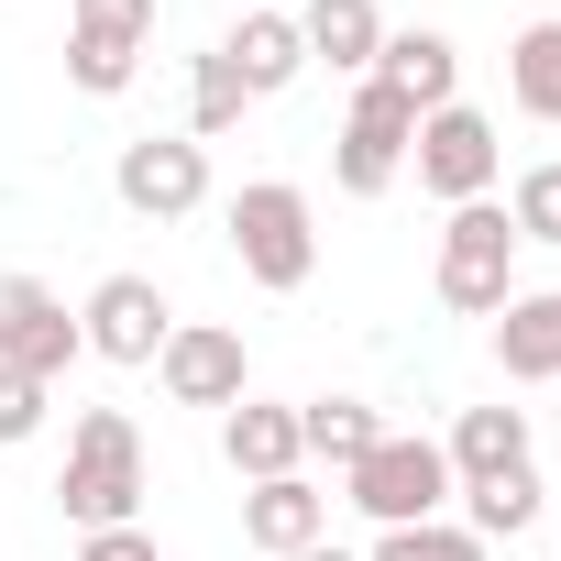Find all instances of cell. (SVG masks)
<instances>
[{"label": "cell", "instance_id": "obj_10", "mask_svg": "<svg viewBox=\"0 0 561 561\" xmlns=\"http://www.w3.org/2000/svg\"><path fill=\"white\" fill-rule=\"evenodd\" d=\"M165 331H176V309H165L154 275H100L89 309H78V342H89L100 364H154V353H165Z\"/></svg>", "mask_w": 561, "mask_h": 561}, {"label": "cell", "instance_id": "obj_11", "mask_svg": "<svg viewBox=\"0 0 561 561\" xmlns=\"http://www.w3.org/2000/svg\"><path fill=\"white\" fill-rule=\"evenodd\" d=\"M111 187H122V209H144V220H187V209L209 198V144H187V133H144V144H122Z\"/></svg>", "mask_w": 561, "mask_h": 561}, {"label": "cell", "instance_id": "obj_8", "mask_svg": "<svg viewBox=\"0 0 561 561\" xmlns=\"http://www.w3.org/2000/svg\"><path fill=\"white\" fill-rule=\"evenodd\" d=\"M89 342H78V309L45 287V275H0V364H12V375H67Z\"/></svg>", "mask_w": 561, "mask_h": 561}, {"label": "cell", "instance_id": "obj_27", "mask_svg": "<svg viewBox=\"0 0 561 561\" xmlns=\"http://www.w3.org/2000/svg\"><path fill=\"white\" fill-rule=\"evenodd\" d=\"M298 561H364V550H331V539H320V550H298Z\"/></svg>", "mask_w": 561, "mask_h": 561}, {"label": "cell", "instance_id": "obj_9", "mask_svg": "<svg viewBox=\"0 0 561 561\" xmlns=\"http://www.w3.org/2000/svg\"><path fill=\"white\" fill-rule=\"evenodd\" d=\"M154 375H165L176 408H242V397H253V353H242V331H220V320H176L165 353H154Z\"/></svg>", "mask_w": 561, "mask_h": 561}, {"label": "cell", "instance_id": "obj_22", "mask_svg": "<svg viewBox=\"0 0 561 561\" xmlns=\"http://www.w3.org/2000/svg\"><path fill=\"white\" fill-rule=\"evenodd\" d=\"M242 111H253V89H242V78H231V56L209 45V56L187 67V144H220Z\"/></svg>", "mask_w": 561, "mask_h": 561}, {"label": "cell", "instance_id": "obj_24", "mask_svg": "<svg viewBox=\"0 0 561 561\" xmlns=\"http://www.w3.org/2000/svg\"><path fill=\"white\" fill-rule=\"evenodd\" d=\"M506 220H517V242H561V154H550V165H517Z\"/></svg>", "mask_w": 561, "mask_h": 561}, {"label": "cell", "instance_id": "obj_3", "mask_svg": "<svg viewBox=\"0 0 561 561\" xmlns=\"http://www.w3.org/2000/svg\"><path fill=\"white\" fill-rule=\"evenodd\" d=\"M231 253H242V275H253L264 298H298L309 275H320V220H309V187L253 176V187L231 198Z\"/></svg>", "mask_w": 561, "mask_h": 561}, {"label": "cell", "instance_id": "obj_21", "mask_svg": "<svg viewBox=\"0 0 561 561\" xmlns=\"http://www.w3.org/2000/svg\"><path fill=\"white\" fill-rule=\"evenodd\" d=\"M506 100H517L528 122H561V23H528V34L506 45Z\"/></svg>", "mask_w": 561, "mask_h": 561}, {"label": "cell", "instance_id": "obj_17", "mask_svg": "<svg viewBox=\"0 0 561 561\" xmlns=\"http://www.w3.org/2000/svg\"><path fill=\"white\" fill-rule=\"evenodd\" d=\"M298 45H309V67H331V78H375L386 12H375V0H309V12H298Z\"/></svg>", "mask_w": 561, "mask_h": 561}, {"label": "cell", "instance_id": "obj_18", "mask_svg": "<svg viewBox=\"0 0 561 561\" xmlns=\"http://www.w3.org/2000/svg\"><path fill=\"white\" fill-rule=\"evenodd\" d=\"M440 462H451V495L484 484V473H517L528 462V408H462L451 440H440Z\"/></svg>", "mask_w": 561, "mask_h": 561}, {"label": "cell", "instance_id": "obj_7", "mask_svg": "<svg viewBox=\"0 0 561 561\" xmlns=\"http://www.w3.org/2000/svg\"><path fill=\"white\" fill-rule=\"evenodd\" d=\"M144 45H154V0H67V78L89 100H122L144 78Z\"/></svg>", "mask_w": 561, "mask_h": 561}, {"label": "cell", "instance_id": "obj_1", "mask_svg": "<svg viewBox=\"0 0 561 561\" xmlns=\"http://www.w3.org/2000/svg\"><path fill=\"white\" fill-rule=\"evenodd\" d=\"M56 506H67L78 539H89V528H144V430H133L122 408H78Z\"/></svg>", "mask_w": 561, "mask_h": 561}, {"label": "cell", "instance_id": "obj_13", "mask_svg": "<svg viewBox=\"0 0 561 561\" xmlns=\"http://www.w3.org/2000/svg\"><path fill=\"white\" fill-rule=\"evenodd\" d=\"M220 462H231L242 484L298 473V462H309V440H298V408H275V397H242V408H220Z\"/></svg>", "mask_w": 561, "mask_h": 561}, {"label": "cell", "instance_id": "obj_15", "mask_svg": "<svg viewBox=\"0 0 561 561\" xmlns=\"http://www.w3.org/2000/svg\"><path fill=\"white\" fill-rule=\"evenodd\" d=\"M495 364L506 386H561V287H517L495 309Z\"/></svg>", "mask_w": 561, "mask_h": 561}, {"label": "cell", "instance_id": "obj_4", "mask_svg": "<svg viewBox=\"0 0 561 561\" xmlns=\"http://www.w3.org/2000/svg\"><path fill=\"white\" fill-rule=\"evenodd\" d=\"M408 144H419V111H408L386 78H364L353 111H342V133H331V187H342V198H386V187L408 176Z\"/></svg>", "mask_w": 561, "mask_h": 561}, {"label": "cell", "instance_id": "obj_14", "mask_svg": "<svg viewBox=\"0 0 561 561\" xmlns=\"http://www.w3.org/2000/svg\"><path fill=\"white\" fill-rule=\"evenodd\" d=\"M375 78H386L408 111H451V100H462V45H451V34H430V23H408V34L386 23V56H375Z\"/></svg>", "mask_w": 561, "mask_h": 561}, {"label": "cell", "instance_id": "obj_16", "mask_svg": "<svg viewBox=\"0 0 561 561\" xmlns=\"http://www.w3.org/2000/svg\"><path fill=\"white\" fill-rule=\"evenodd\" d=\"M220 56H231V78H242L253 100H275V89H298V78H309V45H298V12H242V23L220 34Z\"/></svg>", "mask_w": 561, "mask_h": 561}, {"label": "cell", "instance_id": "obj_20", "mask_svg": "<svg viewBox=\"0 0 561 561\" xmlns=\"http://www.w3.org/2000/svg\"><path fill=\"white\" fill-rule=\"evenodd\" d=\"M298 440H309V462H331V473H353L375 440H386V419L364 408V397H309L298 408Z\"/></svg>", "mask_w": 561, "mask_h": 561}, {"label": "cell", "instance_id": "obj_2", "mask_svg": "<svg viewBox=\"0 0 561 561\" xmlns=\"http://www.w3.org/2000/svg\"><path fill=\"white\" fill-rule=\"evenodd\" d=\"M517 220H506V198H473V209H451L440 220V264H430V287H440V309L451 320H495L506 298H517Z\"/></svg>", "mask_w": 561, "mask_h": 561}, {"label": "cell", "instance_id": "obj_26", "mask_svg": "<svg viewBox=\"0 0 561 561\" xmlns=\"http://www.w3.org/2000/svg\"><path fill=\"white\" fill-rule=\"evenodd\" d=\"M78 561H154V528H89Z\"/></svg>", "mask_w": 561, "mask_h": 561}, {"label": "cell", "instance_id": "obj_5", "mask_svg": "<svg viewBox=\"0 0 561 561\" xmlns=\"http://www.w3.org/2000/svg\"><path fill=\"white\" fill-rule=\"evenodd\" d=\"M408 165H419V187H430L440 209H473V198H495V176H506V144H495V122H484L473 100H451V111H419V144H408Z\"/></svg>", "mask_w": 561, "mask_h": 561}, {"label": "cell", "instance_id": "obj_25", "mask_svg": "<svg viewBox=\"0 0 561 561\" xmlns=\"http://www.w3.org/2000/svg\"><path fill=\"white\" fill-rule=\"evenodd\" d=\"M45 408H56L45 375H12V364H0V451H23V440L45 430Z\"/></svg>", "mask_w": 561, "mask_h": 561}, {"label": "cell", "instance_id": "obj_6", "mask_svg": "<svg viewBox=\"0 0 561 561\" xmlns=\"http://www.w3.org/2000/svg\"><path fill=\"white\" fill-rule=\"evenodd\" d=\"M342 484H353V506H364L375 528H419V517L451 506V462H440V440H419V430H386Z\"/></svg>", "mask_w": 561, "mask_h": 561}, {"label": "cell", "instance_id": "obj_23", "mask_svg": "<svg viewBox=\"0 0 561 561\" xmlns=\"http://www.w3.org/2000/svg\"><path fill=\"white\" fill-rule=\"evenodd\" d=\"M364 561H495V550L473 528H451V517H419V528H375Z\"/></svg>", "mask_w": 561, "mask_h": 561}, {"label": "cell", "instance_id": "obj_12", "mask_svg": "<svg viewBox=\"0 0 561 561\" xmlns=\"http://www.w3.org/2000/svg\"><path fill=\"white\" fill-rule=\"evenodd\" d=\"M242 539H253L264 561H298V550H320V539H331V495H320L309 473H275V484H253V495H242Z\"/></svg>", "mask_w": 561, "mask_h": 561}, {"label": "cell", "instance_id": "obj_19", "mask_svg": "<svg viewBox=\"0 0 561 561\" xmlns=\"http://www.w3.org/2000/svg\"><path fill=\"white\" fill-rule=\"evenodd\" d=\"M539 495H550V484H539V462L484 473V484H462V528H473L484 550H495V539H528V528H539Z\"/></svg>", "mask_w": 561, "mask_h": 561}, {"label": "cell", "instance_id": "obj_28", "mask_svg": "<svg viewBox=\"0 0 561 561\" xmlns=\"http://www.w3.org/2000/svg\"><path fill=\"white\" fill-rule=\"evenodd\" d=\"M253 12H275V0H253Z\"/></svg>", "mask_w": 561, "mask_h": 561}]
</instances>
